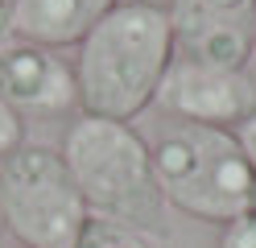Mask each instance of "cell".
Wrapping results in <instances>:
<instances>
[{
	"label": "cell",
	"mask_w": 256,
	"mask_h": 248,
	"mask_svg": "<svg viewBox=\"0 0 256 248\" xmlns=\"http://www.w3.org/2000/svg\"><path fill=\"white\" fill-rule=\"evenodd\" d=\"M219 248H256V207L244 211V215H236L232 223H223Z\"/></svg>",
	"instance_id": "10"
},
{
	"label": "cell",
	"mask_w": 256,
	"mask_h": 248,
	"mask_svg": "<svg viewBox=\"0 0 256 248\" xmlns=\"http://www.w3.org/2000/svg\"><path fill=\"white\" fill-rule=\"evenodd\" d=\"M0 219L17 244L78 248L91 215L58 149L21 145L0 157Z\"/></svg>",
	"instance_id": "4"
},
{
	"label": "cell",
	"mask_w": 256,
	"mask_h": 248,
	"mask_svg": "<svg viewBox=\"0 0 256 248\" xmlns=\"http://www.w3.org/2000/svg\"><path fill=\"white\" fill-rule=\"evenodd\" d=\"M256 0H170L174 58L248 71Z\"/></svg>",
	"instance_id": "6"
},
{
	"label": "cell",
	"mask_w": 256,
	"mask_h": 248,
	"mask_svg": "<svg viewBox=\"0 0 256 248\" xmlns=\"http://www.w3.org/2000/svg\"><path fill=\"white\" fill-rule=\"evenodd\" d=\"M62 161L87 203L91 219L132 227L140 236H166V194L157 186L149 141L124 120L83 116L66 124Z\"/></svg>",
	"instance_id": "2"
},
{
	"label": "cell",
	"mask_w": 256,
	"mask_h": 248,
	"mask_svg": "<svg viewBox=\"0 0 256 248\" xmlns=\"http://www.w3.org/2000/svg\"><path fill=\"white\" fill-rule=\"evenodd\" d=\"M252 58H256V13H252Z\"/></svg>",
	"instance_id": "14"
},
{
	"label": "cell",
	"mask_w": 256,
	"mask_h": 248,
	"mask_svg": "<svg viewBox=\"0 0 256 248\" xmlns=\"http://www.w3.org/2000/svg\"><path fill=\"white\" fill-rule=\"evenodd\" d=\"M78 248H153L149 236H140L132 227H120V223H104V219H91L78 236Z\"/></svg>",
	"instance_id": "9"
},
{
	"label": "cell",
	"mask_w": 256,
	"mask_h": 248,
	"mask_svg": "<svg viewBox=\"0 0 256 248\" xmlns=\"http://www.w3.org/2000/svg\"><path fill=\"white\" fill-rule=\"evenodd\" d=\"M12 42V0H0V46Z\"/></svg>",
	"instance_id": "13"
},
{
	"label": "cell",
	"mask_w": 256,
	"mask_h": 248,
	"mask_svg": "<svg viewBox=\"0 0 256 248\" xmlns=\"http://www.w3.org/2000/svg\"><path fill=\"white\" fill-rule=\"evenodd\" d=\"M25 145V120L0 99V157H8L12 149Z\"/></svg>",
	"instance_id": "11"
},
{
	"label": "cell",
	"mask_w": 256,
	"mask_h": 248,
	"mask_svg": "<svg viewBox=\"0 0 256 248\" xmlns=\"http://www.w3.org/2000/svg\"><path fill=\"white\" fill-rule=\"evenodd\" d=\"M74 50L78 112L132 124L174 62L170 9L157 0H120Z\"/></svg>",
	"instance_id": "1"
},
{
	"label": "cell",
	"mask_w": 256,
	"mask_h": 248,
	"mask_svg": "<svg viewBox=\"0 0 256 248\" xmlns=\"http://www.w3.org/2000/svg\"><path fill=\"white\" fill-rule=\"evenodd\" d=\"M120 0H12V42L66 50L116 9Z\"/></svg>",
	"instance_id": "8"
},
{
	"label": "cell",
	"mask_w": 256,
	"mask_h": 248,
	"mask_svg": "<svg viewBox=\"0 0 256 248\" xmlns=\"http://www.w3.org/2000/svg\"><path fill=\"white\" fill-rule=\"evenodd\" d=\"M0 99L25 120H62L78 112V87L74 66L46 46L8 42L0 46Z\"/></svg>",
	"instance_id": "7"
},
{
	"label": "cell",
	"mask_w": 256,
	"mask_h": 248,
	"mask_svg": "<svg viewBox=\"0 0 256 248\" xmlns=\"http://www.w3.org/2000/svg\"><path fill=\"white\" fill-rule=\"evenodd\" d=\"M153 104L178 124L236 132L256 112V79L248 71H223V66L174 58Z\"/></svg>",
	"instance_id": "5"
},
{
	"label": "cell",
	"mask_w": 256,
	"mask_h": 248,
	"mask_svg": "<svg viewBox=\"0 0 256 248\" xmlns=\"http://www.w3.org/2000/svg\"><path fill=\"white\" fill-rule=\"evenodd\" d=\"M236 141H240V149L248 153V161H252V170H256V112L248 116L244 124L236 128Z\"/></svg>",
	"instance_id": "12"
},
{
	"label": "cell",
	"mask_w": 256,
	"mask_h": 248,
	"mask_svg": "<svg viewBox=\"0 0 256 248\" xmlns=\"http://www.w3.org/2000/svg\"><path fill=\"white\" fill-rule=\"evenodd\" d=\"M149 157L166 203L190 219L232 223L256 207V170L228 128L170 124L149 141Z\"/></svg>",
	"instance_id": "3"
},
{
	"label": "cell",
	"mask_w": 256,
	"mask_h": 248,
	"mask_svg": "<svg viewBox=\"0 0 256 248\" xmlns=\"http://www.w3.org/2000/svg\"><path fill=\"white\" fill-rule=\"evenodd\" d=\"M12 248H29V244H12Z\"/></svg>",
	"instance_id": "15"
}]
</instances>
